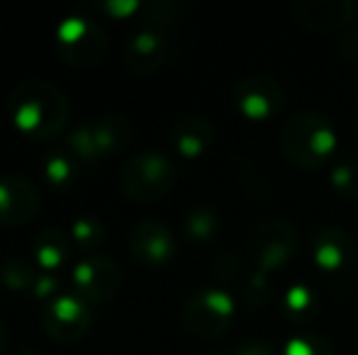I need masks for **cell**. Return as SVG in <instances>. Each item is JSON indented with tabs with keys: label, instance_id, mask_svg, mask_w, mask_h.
<instances>
[{
	"label": "cell",
	"instance_id": "cell-33",
	"mask_svg": "<svg viewBox=\"0 0 358 355\" xmlns=\"http://www.w3.org/2000/svg\"><path fill=\"white\" fill-rule=\"evenodd\" d=\"M17 355H42V353H37V351H22V353H17Z\"/></svg>",
	"mask_w": 358,
	"mask_h": 355
},
{
	"label": "cell",
	"instance_id": "cell-5",
	"mask_svg": "<svg viewBox=\"0 0 358 355\" xmlns=\"http://www.w3.org/2000/svg\"><path fill=\"white\" fill-rule=\"evenodd\" d=\"M300 239L292 224L285 219H264L251 229L246 239V251L251 263L259 273L271 275L273 270H280L295 258Z\"/></svg>",
	"mask_w": 358,
	"mask_h": 355
},
{
	"label": "cell",
	"instance_id": "cell-30",
	"mask_svg": "<svg viewBox=\"0 0 358 355\" xmlns=\"http://www.w3.org/2000/svg\"><path fill=\"white\" fill-rule=\"evenodd\" d=\"M231 355H278V353L273 351V346H268V343H264V341H249L236 348Z\"/></svg>",
	"mask_w": 358,
	"mask_h": 355
},
{
	"label": "cell",
	"instance_id": "cell-32",
	"mask_svg": "<svg viewBox=\"0 0 358 355\" xmlns=\"http://www.w3.org/2000/svg\"><path fill=\"white\" fill-rule=\"evenodd\" d=\"M5 343H8V333H5V326L0 324V353L5 351Z\"/></svg>",
	"mask_w": 358,
	"mask_h": 355
},
{
	"label": "cell",
	"instance_id": "cell-25",
	"mask_svg": "<svg viewBox=\"0 0 358 355\" xmlns=\"http://www.w3.org/2000/svg\"><path fill=\"white\" fill-rule=\"evenodd\" d=\"M241 299H244V304L251 309V312H264V309L271 304V299H273L268 275L256 270V273L249 278V282H246L244 292H241Z\"/></svg>",
	"mask_w": 358,
	"mask_h": 355
},
{
	"label": "cell",
	"instance_id": "cell-1",
	"mask_svg": "<svg viewBox=\"0 0 358 355\" xmlns=\"http://www.w3.org/2000/svg\"><path fill=\"white\" fill-rule=\"evenodd\" d=\"M13 124L29 139H52L69 122V100L47 81H22L13 88L8 100Z\"/></svg>",
	"mask_w": 358,
	"mask_h": 355
},
{
	"label": "cell",
	"instance_id": "cell-17",
	"mask_svg": "<svg viewBox=\"0 0 358 355\" xmlns=\"http://www.w3.org/2000/svg\"><path fill=\"white\" fill-rule=\"evenodd\" d=\"M34 266L42 273H57L71 256V239L62 229H44L32 241Z\"/></svg>",
	"mask_w": 358,
	"mask_h": 355
},
{
	"label": "cell",
	"instance_id": "cell-26",
	"mask_svg": "<svg viewBox=\"0 0 358 355\" xmlns=\"http://www.w3.org/2000/svg\"><path fill=\"white\" fill-rule=\"evenodd\" d=\"M139 15L146 22V29H156L161 24H171L178 17V5L171 3V0H154V3L142 5Z\"/></svg>",
	"mask_w": 358,
	"mask_h": 355
},
{
	"label": "cell",
	"instance_id": "cell-19",
	"mask_svg": "<svg viewBox=\"0 0 358 355\" xmlns=\"http://www.w3.org/2000/svg\"><path fill=\"white\" fill-rule=\"evenodd\" d=\"M39 270L34 263L24 261L22 256H10L0 266V282L15 294H32L39 280Z\"/></svg>",
	"mask_w": 358,
	"mask_h": 355
},
{
	"label": "cell",
	"instance_id": "cell-4",
	"mask_svg": "<svg viewBox=\"0 0 358 355\" xmlns=\"http://www.w3.org/2000/svg\"><path fill=\"white\" fill-rule=\"evenodd\" d=\"M122 192L134 202H156L166 197L176 185V166L166 153L161 151H142L129 158L122 168Z\"/></svg>",
	"mask_w": 358,
	"mask_h": 355
},
{
	"label": "cell",
	"instance_id": "cell-31",
	"mask_svg": "<svg viewBox=\"0 0 358 355\" xmlns=\"http://www.w3.org/2000/svg\"><path fill=\"white\" fill-rule=\"evenodd\" d=\"M239 261H236L231 253H224V256L217 261V275L220 278H231V273H239Z\"/></svg>",
	"mask_w": 358,
	"mask_h": 355
},
{
	"label": "cell",
	"instance_id": "cell-8",
	"mask_svg": "<svg viewBox=\"0 0 358 355\" xmlns=\"http://www.w3.org/2000/svg\"><path fill=\"white\" fill-rule=\"evenodd\" d=\"M39 322L52 341L76 343L88 333L90 324H93V314H90V304L83 302L78 294L62 292L44 304Z\"/></svg>",
	"mask_w": 358,
	"mask_h": 355
},
{
	"label": "cell",
	"instance_id": "cell-18",
	"mask_svg": "<svg viewBox=\"0 0 358 355\" xmlns=\"http://www.w3.org/2000/svg\"><path fill=\"white\" fill-rule=\"evenodd\" d=\"M280 309H283L285 319H290L292 324H307L320 312V297L310 285H290L280 297Z\"/></svg>",
	"mask_w": 358,
	"mask_h": 355
},
{
	"label": "cell",
	"instance_id": "cell-35",
	"mask_svg": "<svg viewBox=\"0 0 358 355\" xmlns=\"http://www.w3.org/2000/svg\"><path fill=\"white\" fill-rule=\"evenodd\" d=\"M213 355H224V353H213Z\"/></svg>",
	"mask_w": 358,
	"mask_h": 355
},
{
	"label": "cell",
	"instance_id": "cell-23",
	"mask_svg": "<svg viewBox=\"0 0 358 355\" xmlns=\"http://www.w3.org/2000/svg\"><path fill=\"white\" fill-rule=\"evenodd\" d=\"M329 185L344 199H358V161H339L329 173Z\"/></svg>",
	"mask_w": 358,
	"mask_h": 355
},
{
	"label": "cell",
	"instance_id": "cell-34",
	"mask_svg": "<svg viewBox=\"0 0 358 355\" xmlns=\"http://www.w3.org/2000/svg\"><path fill=\"white\" fill-rule=\"evenodd\" d=\"M356 132H358V119H356Z\"/></svg>",
	"mask_w": 358,
	"mask_h": 355
},
{
	"label": "cell",
	"instance_id": "cell-15",
	"mask_svg": "<svg viewBox=\"0 0 358 355\" xmlns=\"http://www.w3.org/2000/svg\"><path fill=\"white\" fill-rule=\"evenodd\" d=\"M169 39L159 29H142L124 44V66L137 76H151L169 61Z\"/></svg>",
	"mask_w": 358,
	"mask_h": 355
},
{
	"label": "cell",
	"instance_id": "cell-21",
	"mask_svg": "<svg viewBox=\"0 0 358 355\" xmlns=\"http://www.w3.org/2000/svg\"><path fill=\"white\" fill-rule=\"evenodd\" d=\"M220 214L210 207H195L185 214L183 219V234L185 239L195 243H205V241H213L220 232Z\"/></svg>",
	"mask_w": 358,
	"mask_h": 355
},
{
	"label": "cell",
	"instance_id": "cell-22",
	"mask_svg": "<svg viewBox=\"0 0 358 355\" xmlns=\"http://www.w3.org/2000/svg\"><path fill=\"white\" fill-rule=\"evenodd\" d=\"M71 243H76L83 256H95L105 243V227L93 217H78L71 224Z\"/></svg>",
	"mask_w": 358,
	"mask_h": 355
},
{
	"label": "cell",
	"instance_id": "cell-36",
	"mask_svg": "<svg viewBox=\"0 0 358 355\" xmlns=\"http://www.w3.org/2000/svg\"><path fill=\"white\" fill-rule=\"evenodd\" d=\"M356 266H358V261H356Z\"/></svg>",
	"mask_w": 358,
	"mask_h": 355
},
{
	"label": "cell",
	"instance_id": "cell-13",
	"mask_svg": "<svg viewBox=\"0 0 358 355\" xmlns=\"http://www.w3.org/2000/svg\"><path fill=\"white\" fill-rule=\"evenodd\" d=\"M292 15L302 27L312 32L346 29L356 15L354 0H295Z\"/></svg>",
	"mask_w": 358,
	"mask_h": 355
},
{
	"label": "cell",
	"instance_id": "cell-16",
	"mask_svg": "<svg viewBox=\"0 0 358 355\" xmlns=\"http://www.w3.org/2000/svg\"><path fill=\"white\" fill-rule=\"evenodd\" d=\"M215 139V129L203 114H183L171 127V144L176 153L188 161L200 158L210 149Z\"/></svg>",
	"mask_w": 358,
	"mask_h": 355
},
{
	"label": "cell",
	"instance_id": "cell-28",
	"mask_svg": "<svg viewBox=\"0 0 358 355\" xmlns=\"http://www.w3.org/2000/svg\"><path fill=\"white\" fill-rule=\"evenodd\" d=\"M139 10H142V3H137V0H108L103 5V13L113 15L115 20H127L137 15Z\"/></svg>",
	"mask_w": 358,
	"mask_h": 355
},
{
	"label": "cell",
	"instance_id": "cell-10",
	"mask_svg": "<svg viewBox=\"0 0 358 355\" xmlns=\"http://www.w3.org/2000/svg\"><path fill=\"white\" fill-rule=\"evenodd\" d=\"M283 86L271 76H246L234 86V107L251 122H266L283 107Z\"/></svg>",
	"mask_w": 358,
	"mask_h": 355
},
{
	"label": "cell",
	"instance_id": "cell-7",
	"mask_svg": "<svg viewBox=\"0 0 358 355\" xmlns=\"http://www.w3.org/2000/svg\"><path fill=\"white\" fill-rule=\"evenodd\" d=\"M54 44L57 52L69 66L76 68H90L98 66L105 56L108 49V39H105L103 29L85 17H66L57 27L54 34Z\"/></svg>",
	"mask_w": 358,
	"mask_h": 355
},
{
	"label": "cell",
	"instance_id": "cell-6",
	"mask_svg": "<svg viewBox=\"0 0 358 355\" xmlns=\"http://www.w3.org/2000/svg\"><path fill=\"white\" fill-rule=\"evenodd\" d=\"M234 314V297L229 292H224V289L208 287L195 292L188 299L183 312V324L193 336L213 341V338H220L231 326Z\"/></svg>",
	"mask_w": 358,
	"mask_h": 355
},
{
	"label": "cell",
	"instance_id": "cell-3",
	"mask_svg": "<svg viewBox=\"0 0 358 355\" xmlns=\"http://www.w3.org/2000/svg\"><path fill=\"white\" fill-rule=\"evenodd\" d=\"M132 137V127L120 114H105V117L83 122L69 134L66 149L80 163H98L113 153L122 151Z\"/></svg>",
	"mask_w": 358,
	"mask_h": 355
},
{
	"label": "cell",
	"instance_id": "cell-11",
	"mask_svg": "<svg viewBox=\"0 0 358 355\" xmlns=\"http://www.w3.org/2000/svg\"><path fill=\"white\" fill-rule=\"evenodd\" d=\"M312 258L317 268L327 275H344L356 266L358 248L346 229L322 227L312 236Z\"/></svg>",
	"mask_w": 358,
	"mask_h": 355
},
{
	"label": "cell",
	"instance_id": "cell-14",
	"mask_svg": "<svg viewBox=\"0 0 358 355\" xmlns=\"http://www.w3.org/2000/svg\"><path fill=\"white\" fill-rule=\"evenodd\" d=\"M129 251L144 266H166L176 256V239L161 222H142L129 234Z\"/></svg>",
	"mask_w": 358,
	"mask_h": 355
},
{
	"label": "cell",
	"instance_id": "cell-29",
	"mask_svg": "<svg viewBox=\"0 0 358 355\" xmlns=\"http://www.w3.org/2000/svg\"><path fill=\"white\" fill-rule=\"evenodd\" d=\"M57 294H62L59 292V278L57 275H52V273H39V280H37V285H34V292H32V297H37V299H54Z\"/></svg>",
	"mask_w": 358,
	"mask_h": 355
},
{
	"label": "cell",
	"instance_id": "cell-27",
	"mask_svg": "<svg viewBox=\"0 0 358 355\" xmlns=\"http://www.w3.org/2000/svg\"><path fill=\"white\" fill-rule=\"evenodd\" d=\"M336 49H339V54L349 63H358V24H349V27L339 34Z\"/></svg>",
	"mask_w": 358,
	"mask_h": 355
},
{
	"label": "cell",
	"instance_id": "cell-12",
	"mask_svg": "<svg viewBox=\"0 0 358 355\" xmlns=\"http://www.w3.org/2000/svg\"><path fill=\"white\" fill-rule=\"evenodd\" d=\"M37 188L24 176H3L0 178V224L3 227H24L39 212Z\"/></svg>",
	"mask_w": 358,
	"mask_h": 355
},
{
	"label": "cell",
	"instance_id": "cell-9",
	"mask_svg": "<svg viewBox=\"0 0 358 355\" xmlns=\"http://www.w3.org/2000/svg\"><path fill=\"white\" fill-rule=\"evenodd\" d=\"M73 294H78L88 304H103L120 292L122 285V270L115 261L105 256H83L73 266Z\"/></svg>",
	"mask_w": 358,
	"mask_h": 355
},
{
	"label": "cell",
	"instance_id": "cell-24",
	"mask_svg": "<svg viewBox=\"0 0 358 355\" xmlns=\"http://www.w3.org/2000/svg\"><path fill=\"white\" fill-rule=\"evenodd\" d=\"M278 355H334V348L320 333H300V336H292Z\"/></svg>",
	"mask_w": 358,
	"mask_h": 355
},
{
	"label": "cell",
	"instance_id": "cell-20",
	"mask_svg": "<svg viewBox=\"0 0 358 355\" xmlns=\"http://www.w3.org/2000/svg\"><path fill=\"white\" fill-rule=\"evenodd\" d=\"M78 166H80V161L69 149H54V151H49L47 156H44L42 171L52 188L66 190L78 180Z\"/></svg>",
	"mask_w": 358,
	"mask_h": 355
},
{
	"label": "cell",
	"instance_id": "cell-2",
	"mask_svg": "<svg viewBox=\"0 0 358 355\" xmlns=\"http://www.w3.org/2000/svg\"><path fill=\"white\" fill-rule=\"evenodd\" d=\"M283 153L292 166L315 171L336 151V132L329 119L317 112H297L283 127Z\"/></svg>",
	"mask_w": 358,
	"mask_h": 355
}]
</instances>
